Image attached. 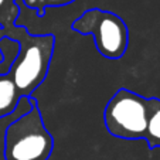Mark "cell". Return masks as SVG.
Returning <instances> with one entry per match:
<instances>
[{"label": "cell", "mask_w": 160, "mask_h": 160, "mask_svg": "<svg viewBox=\"0 0 160 160\" xmlns=\"http://www.w3.org/2000/svg\"><path fill=\"white\" fill-rule=\"evenodd\" d=\"M31 109L7 126L4 133L6 160H48L54 140L42 121L36 99H30Z\"/></svg>", "instance_id": "obj_1"}, {"label": "cell", "mask_w": 160, "mask_h": 160, "mask_svg": "<svg viewBox=\"0 0 160 160\" xmlns=\"http://www.w3.org/2000/svg\"><path fill=\"white\" fill-rule=\"evenodd\" d=\"M145 140L149 148H160V99L149 98V115L146 125Z\"/></svg>", "instance_id": "obj_6"}, {"label": "cell", "mask_w": 160, "mask_h": 160, "mask_svg": "<svg viewBox=\"0 0 160 160\" xmlns=\"http://www.w3.org/2000/svg\"><path fill=\"white\" fill-rule=\"evenodd\" d=\"M4 2H6V0H0V7L3 6V3H4Z\"/></svg>", "instance_id": "obj_8"}, {"label": "cell", "mask_w": 160, "mask_h": 160, "mask_svg": "<svg viewBox=\"0 0 160 160\" xmlns=\"http://www.w3.org/2000/svg\"><path fill=\"white\" fill-rule=\"evenodd\" d=\"M40 6H38V13L42 14V9L50 6H65V4L72 3L74 0H38Z\"/></svg>", "instance_id": "obj_7"}, {"label": "cell", "mask_w": 160, "mask_h": 160, "mask_svg": "<svg viewBox=\"0 0 160 160\" xmlns=\"http://www.w3.org/2000/svg\"><path fill=\"white\" fill-rule=\"evenodd\" d=\"M72 30L82 36H92L102 57L119 60L129 44L128 26L118 14L101 9H89L72 23Z\"/></svg>", "instance_id": "obj_3"}, {"label": "cell", "mask_w": 160, "mask_h": 160, "mask_svg": "<svg viewBox=\"0 0 160 160\" xmlns=\"http://www.w3.org/2000/svg\"><path fill=\"white\" fill-rule=\"evenodd\" d=\"M16 38L20 41V48L9 75L14 81L21 97L28 98L47 77L54 52L55 37L52 34L31 36L24 28Z\"/></svg>", "instance_id": "obj_2"}, {"label": "cell", "mask_w": 160, "mask_h": 160, "mask_svg": "<svg viewBox=\"0 0 160 160\" xmlns=\"http://www.w3.org/2000/svg\"><path fill=\"white\" fill-rule=\"evenodd\" d=\"M149 115V98L121 88L106 103L103 119L108 132L128 140L145 139Z\"/></svg>", "instance_id": "obj_4"}, {"label": "cell", "mask_w": 160, "mask_h": 160, "mask_svg": "<svg viewBox=\"0 0 160 160\" xmlns=\"http://www.w3.org/2000/svg\"><path fill=\"white\" fill-rule=\"evenodd\" d=\"M21 95L9 74L0 75V118L7 116L17 109Z\"/></svg>", "instance_id": "obj_5"}]
</instances>
